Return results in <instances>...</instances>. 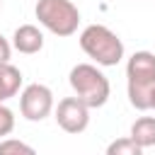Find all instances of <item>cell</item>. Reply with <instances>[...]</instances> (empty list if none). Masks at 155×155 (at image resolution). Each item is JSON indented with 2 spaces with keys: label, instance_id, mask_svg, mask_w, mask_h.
Segmentation results:
<instances>
[{
  "label": "cell",
  "instance_id": "cell-4",
  "mask_svg": "<svg viewBox=\"0 0 155 155\" xmlns=\"http://www.w3.org/2000/svg\"><path fill=\"white\" fill-rule=\"evenodd\" d=\"M34 15L39 24L56 36H73L80 24V10L73 0H39Z\"/></svg>",
  "mask_w": 155,
  "mask_h": 155
},
{
  "label": "cell",
  "instance_id": "cell-15",
  "mask_svg": "<svg viewBox=\"0 0 155 155\" xmlns=\"http://www.w3.org/2000/svg\"><path fill=\"white\" fill-rule=\"evenodd\" d=\"M2 102H5V97H2V90H0V104H2Z\"/></svg>",
  "mask_w": 155,
  "mask_h": 155
},
{
  "label": "cell",
  "instance_id": "cell-12",
  "mask_svg": "<svg viewBox=\"0 0 155 155\" xmlns=\"http://www.w3.org/2000/svg\"><path fill=\"white\" fill-rule=\"evenodd\" d=\"M15 131V111L10 107H5V102L0 104V138L10 136Z\"/></svg>",
  "mask_w": 155,
  "mask_h": 155
},
{
  "label": "cell",
  "instance_id": "cell-8",
  "mask_svg": "<svg viewBox=\"0 0 155 155\" xmlns=\"http://www.w3.org/2000/svg\"><path fill=\"white\" fill-rule=\"evenodd\" d=\"M131 138L140 148H153L155 145V116H140L131 126Z\"/></svg>",
  "mask_w": 155,
  "mask_h": 155
},
{
  "label": "cell",
  "instance_id": "cell-9",
  "mask_svg": "<svg viewBox=\"0 0 155 155\" xmlns=\"http://www.w3.org/2000/svg\"><path fill=\"white\" fill-rule=\"evenodd\" d=\"M19 87H22V73H19V68H15L12 63L0 65V90H2L5 102L10 97H15L19 92Z\"/></svg>",
  "mask_w": 155,
  "mask_h": 155
},
{
  "label": "cell",
  "instance_id": "cell-10",
  "mask_svg": "<svg viewBox=\"0 0 155 155\" xmlns=\"http://www.w3.org/2000/svg\"><path fill=\"white\" fill-rule=\"evenodd\" d=\"M107 155H143V148H140L131 136H126V138L111 140V143L107 145Z\"/></svg>",
  "mask_w": 155,
  "mask_h": 155
},
{
  "label": "cell",
  "instance_id": "cell-3",
  "mask_svg": "<svg viewBox=\"0 0 155 155\" xmlns=\"http://www.w3.org/2000/svg\"><path fill=\"white\" fill-rule=\"evenodd\" d=\"M68 80H70V87H73L75 97L80 102H85L90 109H97V107L107 104L111 85H109V78L94 63H78V65H73Z\"/></svg>",
  "mask_w": 155,
  "mask_h": 155
},
{
  "label": "cell",
  "instance_id": "cell-7",
  "mask_svg": "<svg viewBox=\"0 0 155 155\" xmlns=\"http://www.w3.org/2000/svg\"><path fill=\"white\" fill-rule=\"evenodd\" d=\"M12 48H17L24 56L39 53L44 48V31L36 24H19L12 34Z\"/></svg>",
  "mask_w": 155,
  "mask_h": 155
},
{
  "label": "cell",
  "instance_id": "cell-2",
  "mask_svg": "<svg viewBox=\"0 0 155 155\" xmlns=\"http://www.w3.org/2000/svg\"><path fill=\"white\" fill-rule=\"evenodd\" d=\"M80 48L102 68L119 65L124 58V41L104 24H90L80 31Z\"/></svg>",
  "mask_w": 155,
  "mask_h": 155
},
{
  "label": "cell",
  "instance_id": "cell-5",
  "mask_svg": "<svg viewBox=\"0 0 155 155\" xmlns=\"http://www.w3.org/2000/svg\"><path fill=\"white\" fill-rule=\"evenodd\" d=\"M19 111L27 121H44L53 111V92L41 82H31L19 94Z\"/></svg>",
  "mask_w": 155,
  "mask_h": 155
},
{
  "label": "cell",
  "instance_id": "cell-16",
  "mask_svg": "<svg viewBox=\"0 0 155 155\" xmlns=\"http://www.w3.org/2000/svg\"><path fill=\"white\" fill-rule=\"evenodd\" d=\"M0 5H2V0H0Z\"/></svg>",
  "mask_w": 155,
  "mask_h": 155
},
{
  "label": "cell",
  "instance_id": "cell-13",
  "mask_svg": "<svg viewBox=\"0 0 155 155\" xmlns=\"http://www.w3.org/2000/svg\"><path fill=\"white\" fill-rule=\"evenodd\" d=\"M10 58H12V44L0 34V65L10 63Z\"/></svg>",
  "mask_w": 155,
  "mask_h": 155
},
{
  "label": "cell",
  "instance_id": "cell-14",
  "mask_svg": "<svg viewBox=\"0 0 155 155\" xmlns=\"http://www.w3.org/2000/svg\"><path fill=\"white\" fill-rule=\"evenodd\" d=\"M150 109H155V90H153V97H150Z\"/></svg>",
  "mask_w": 155,
  "mask_h": 155
},
{
  "label": "cell",
  "instance_id": "cell-11",
  "mask_svg": "<svg viewBox=\"0 0 155 155\" xmlns=\"http://www.w3.org/2000/svg\"><path fill=\"white\" fill-rule=\"evenodd\" d=\"M0 155H36V150L17 138H2L0 140Z\"/></svg>",
  "mask_w": 155,
  "mask_h": 155
},
{
  "label": "cell",
  "instance_id": "cell-1",
  "mask_svg": "<svg viewBox=\"0 0 155 155\" xmlns=\"http://www.w3.org/2000/svg\"><path fill=\"white\" fill-rule=\"evenodd\" d=\"M128 80V102L138 111L150 109V97L155 90V53L136 51L126 63Z\"/></svg>",
  "mask_w": 155,
  "mask_h": 155
},
{
  "label": "cell",
  "instance_id": "cell-6",
  "mask_svg": "<svg viewBox=\"0 0 155 155\" xmlns=\"http://www.w3.org/2000/svg\"><path fill=\"white\" fill-rule=\"evenodd\" d=\"M53 116H56V124L65 133H82L90 126V107L80 102L75 94L63 97L58 107H53Z\"/></svg>",
  "mask_w": 155,
  "mask_h": 155
}]
</instances>
